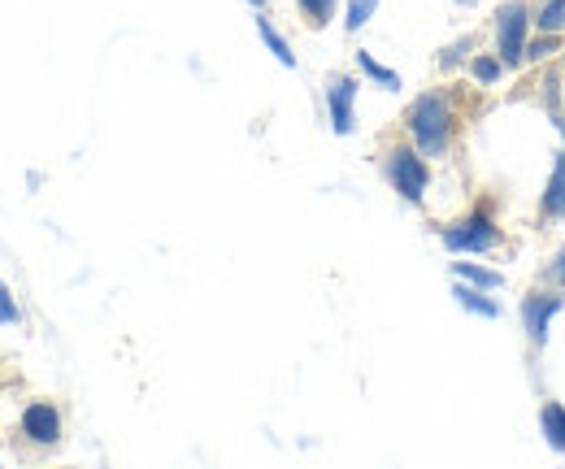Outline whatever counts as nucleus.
I'll use <instances>...</instances> for the list:
<instances>
[{
  "instance_id": "5",
  "label": "nucleus",
  "mask_w": 565,
  "mask_h": 469,
  "mask_svg": "<svg viewBox=\"0 0 565 469\" xmlns=\"http://www.w3.org/2000/svg\"><path fill=\"white\" fill-rule=\"evenodd\" d=\"M565 309V291L562 287H548V283H535L522 300H518V318H522V335H526V348L531 356H540L548 348V327L553 318Z\"/></svg>"
},
{
  "instance_id": "21",
  "label": "nucleus",
  "mask_w": 565,
  "mask_h": 469,
  "mask_svg": "<svg viewBox=\"0 0 565 469\" xmlns=\"http://www.w3.org/2000/svg\"><path fill=\"white\" fill-rule=\"evenodd\" d=\"M535 283H548V287H562L565 291V244L540 266V274H535Z\"/></svg>"
},
{
  "instance_id": "9",
  "label": "nucleus",
  "mask_w": 565,
  "mask_h": 469,
  "mask_svg": "<svg viewBox=\"0 0 565 469\" xmlns=\"http://www.w3.org/2000/svg\"><path fill=\"white\" fill-rule=\"evenodd\" d=\"M452 300L466 309V313H475V318H488V322H495L500 313H504V305L495 300L492 291H483V287H470V283H452Z\"/></svg>"
},
{
  "instance_id": "13",
  "label": "nucleus",
  "mask_w": 565,
  "mask_h": 469,
  "mask_svg": "<svg viewBox=\"0 0 565 469\" xmlns=\"http://www.w3.org/2000/svg\"><path fill=\"white\" fill-rule=\"evenodd\" d=\"M544 92H540V105L548 109V118L557 122L565 114V70L562 66H548L544 70V83H540Z\"/></svg>"
},
{
  "instance_id": "18",
  "label": "nucleus",
  "mask_w": 565,
  "mask_h": 469,
  "mask_svg": "<svg viewBox=\"0 0 565 469\" xmlns=\"http://www.w3.org/2000/svg\"><path fill=\"white\" fill-rule=\"evenodd\" d=\"M535 31L565 35V0H535Z\"/></svg>"
},
{
  "instance_id": "16",
  "label": "nucleus",
  "mask_w": 565,
  "mask_h": 469,
  "mask_svg": "<svg viewBox=\"0 0 565 469\" xmlns=\"http://www.w3.org/2000/svg\"><path fill=\"white\" fill-rule=\"evenodd\" d=\"M335 9H340V0H296V13H300V22H305L309 31H322V26H331Z\"/></svg>"
},
{
  "instance_id": "3",
  "label": "nucleus",
  "mask_w": 565,
  "mask_h": 469,
  "mask_svg": "<svg viewBox=\"0 0 565 469\" xmlns=\"http://www.w3.org/2000/svg\"><path fill=\"white\" fill-rule=\"evenodd\" d=\"M535 31V0H500L492 18V35H495V57L504 62L509 74L526 66V40Z\"/></svg>"
},
{
  "instance_id": "15",
  "label": "nucleus",
  "mask_w": 565,
  "mask_h": 469,
  "mask_svg": "<svg viewBox=\"0 0 565 469\" xmlns=\"http://www.w3.org/2000/svg\"><path fill=\"white\" fill-rule=\"evenodd\" d=\"M353 62L370 83H379V87H387V92H401V74H396V70H387L383 62H374V57H370V49H356Z\"/></svg>"
},
{
  "instance_id": "10",
  "label": "nucleus",
  "mask_w": 565,
  "mask_h": 469,
  "mask_svg": "<svg viewBox=\"0 0 565 469\" xmlns=\"http://www.w3.org/2000/svg\"><path fill=\"white\" fill-rule=\"evenodd\" d=\"M540 435L553 452H565V404L562 401H544L540 404Z\"/></svg>"
},
{
  "instance_id": "22",
  "label": "nucleus",
  "mask_w": 565,
  "mask_h": 469,
  "mask_svg": "<svg viewBox=\"0 0 565 469\" xmlns=\"http://www.w3.org/2000/svg\"><path fill=\"white\" fill-rule=\"evenodd\" d=\"M18 322H22V309H18L13 291L4 287V278H0V327H18Z\"/></svg>"
},
{
  "instance_id": "1",
  "label": "nucleus",
  "mask_w": 565,
  "mask_h": 469,
  "mask_svg": "<svg viewBox=\"0 0 565 469\" xmlns=\"http://www.w3.org/2000/svg\"><path fill=\"white\" fill-rule=\"evenodd\" d=\"M405 131H409V143L423 152L426 161H444L452 152L457 131H461V114H457L452 92L430 87L423 96H414L409 109H405Z\"/></svg>"
},
{
  "instance_id": "19",
  "label": "nucleus",
  "mask_w": 565,
  "mask_h": 469,
  "mask_svg": "<svg viewBox=\"0 0 565 469\" xmlns=\"http://www.w3.org/2000/svg\"><path fill=\"white\" fill-rule=\"evenodd\" d=\"M562 49V35H548V31H535L526 40V66H544V57H553Z\"/></svg>"
},
{
  "instance_id": "23",
  "label": "nucleus",
  "mask_w": 565,
  "mask_h": 469,
  "mask_svg": "<svg viewBox=\"0 0 565 469\" xmlns=\"http://www.w3.org/2000/svg\"><path fill=\"white\" fill-rule=\"evenodd\" d=\"M248 4H253L257 13H270V0H248Z\"/></svg>"
},
{
  "instance_id": "17",
  "label": "nucleus",
  "mask_w": 565,
  "mask_h": 469,
  "mask_svg": "<svg viewBox=\"0 0 565 469\" xmlns=\"http://www.w3.org/2000/svg\"><path fill=\"white\" fill-rule=\"evenodd\" d=\"M470 78H475V87H495V83H500V78H504V74H509V70H504V62H500V57H495V53H475V57H470Z\"/></svg>"
},
{
  "instance_id": "4",
  "label": "nucleus",
  "mask_w": 565,
  "mask_h": 469,
  "mask_svg": "<svg viewBox=\"0 0 565 469\" xmlns=\"http://www.w3.org/2000/svg\"><path fill=\"white\" fill-rule=\"evenodd\" d=\"M383 179L405 204H423L430 192V161L414 143H387L383 148Z\"/></svg>"
},
{
  "instance_id": "8",
  "label": "nucleus",
  "mask_w": 565,
  "mask_h": 469,
  "mask_svg": "<svg viewBox=\"0 0 565 469\" xmlns=\"http://www.w3.org/2000/svg\"><path fill=\"white\" fill-rule=\"evenodd\" d=\"M540 222H565V148H557L553 157V174L540 196Z\"/></svg>"
},
{
  "instance_id": "20",
  "label": "nucleus",
  "mask_w": 565,
  "mask_h": 469,
  "mask_svg": "<svg viewBox=\"0 0 565 469\" xmlns=\"http://www.w3.org/2000/svg\"><path fill=\"white\" fill-rule=\"evenodd\" d=\"M374 9H379V0H349V9H344V31L356 35V31L374 18Z\"/></svg>"
},
{
  "instance_id": "7",
  "label": "nucleus",
  "mask_w": 565,
  "mask_h": 469,
  "mask_svg": "<svg viewBox=\"0 0 565 469\" xmlns=\"http://www.w3.org/2000/svg\"><path fill=\"white\" fill-rule=\"evenodd\" d=\"M18 435L31 439L35 448H57L62 444V408L53 401H31L18 417Z\"/></svg>"
},
{
  "instance_id": "6",
  "label": "nucleus",
  "mask_w": 565,
  "mask_h": 469,
  "mask_svg": "<svg viewBox=\"0 0 565 469\" xmlns=\"http://www.w3.org/2000/svg\"><path fill=\"white\" fill-rule=\"evenodd\" d=\"M356 92H361V78H353V74H327V118H331V131L335 135L356 131Z\"/></svg>"
},
{
  "instance_id": "2",
  "label": "nucleus",
  "mask_w": 565,
  "mask_h": 469,
  "mask_svg": "<svg viewBox=\"0 0 565 469\" xmlns=\"http://www.w3.org/2000/svg\"><path fill=\"white\" fill-rule=\"evenodd\" d=\"M439 244H444L452 257H483V253L504 248V226L495 222L492 204L483 201V204H475L470 213L444 222V226H439Z\"/></svg>"
},
{
  "instance_id": "11",
  "label": "nucleus",
  "mask_w": 565,
  "mask_h": 469,
  "mask_svg": "<svg viewBox=\"0 0 565 469\" xmlns=\"http://www.w3.org/2000/svg\"><path fill=\"white\" fill-rule=\"evenodd\" d=\"M479 53V35H457L452 44H444L439 49V57H435V66H439V74H452V70L470 66V57Z\"/></svg>"
},
{
  "instance_id": "14",
  "label": "nucleus",
  "mask_w": 565,
  "mask_h": 469,
  "mask_svg": "<svg viewBox=\"0 0 565 469\" xmlns=\"http://www.w3.org/2000/svg\"><path fill=\"white\" fill-rule=\"evenodd\" d=\"M257 35H262V44L275 53V62L287 70H296V53H291V44L279 35V26L270 22V13H257Z\"/></svg>"
},
{
  "instance_id": "24",
  "label": "nucleus",
  "mask_w": 565,
  "mask_h": 469,
  "mask_svg": "<svg viewBox=\"0 0 565 469\" xmlns=\"http://www.w3.org/2000/svg\"><path fill=\"white\" fill-rule=\"evenodd\" d=\"M452 4H457V9H475L479 0H452Z\"/></svg>"
},
{
  "instance_id": "12",
  "label": "nucleus",
  "mask_w": 565,
  "mask_h": 469,
  "mask_svg": "<svg viewBox=\"0 0 565 469\" xmlns=\"http://www.w3.org/2000/svg\"><path fill=\"white\" fill-rule=\"evenodd\" d=\"M452 278L470 283V287H483V291H504V274L492 266H479V262H452Z\"/></svg>"
},
{
  "instance_id": "25",
  "label": "nucleus",
  "mask_w": 565,
  "mask_h": 469,
  "mask_svg": "<svg viewBox=\"0 0 565 469\" xmlns=\"http://www.w3.org/2000/svg\"><path fill=\"white\" fill-rule=\"evenodd\" d=\"M562 70H565V44H562Z\"/></svg>"
}]
</instances>
